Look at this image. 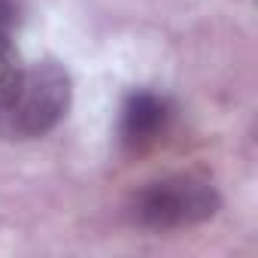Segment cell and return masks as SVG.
<instances>
[{"label":"cell","instance_id":"obj_1","mask_svg":"<svg viewBox=\"0 0 258 258\" xmlns=\"http://www.w3.org/2000/svg\"><path fill=\"white\" fill-rule=\"evenodd\" d=\"M70 100H73L70 73L55 61H40L22 73L19 88L0 106V134L10 140L43 137L67 115Z\"/></svg>","mask_w":258,"mask_h":258},{"label":"cell","instance_id":"obj_2","mask_svg":"<svg viewBox=\"0 0 258 258\" xmlns=\"http://www.w3.org/2000/svg\"><path fill=\"white\" fill-rule=\"evenodd\" d=\"M219 204L222 201L213 182L191 173H176L143 185L131 201V216L149 231H176L213 219Z\"/></svg>","mask_w":258,"mask_h":258},{"label":"cell","instance_id":"obj_3","mask_svg":"<svg viewBox=\"0 0 258 258\" xmlns=\"http://www.w3.org/2000/svg\"><path fill=\"white\" fill-rule=\"evenodd\" d=\"M170 103L155 91H131L121 103L118 140L127 152H146L170 127Z\"/></svg>","mask_w":258,"mask_h":258},{"label":"cell","instance_id":"obj_4","mask_svg":"<svg viewBox=\"0 0 258 258\" xmlns=\"http://www.w3.org/2000/svg\"><path fill=\"white\" fill-rule=\"evenodd\" d=\"M22 73H25V67H22L19 49L13 46L7 31H0V106H4L13 97V91L19 88Z\"/></svg>","mask_w":258,"mask_h":258}]
</instances>
